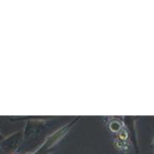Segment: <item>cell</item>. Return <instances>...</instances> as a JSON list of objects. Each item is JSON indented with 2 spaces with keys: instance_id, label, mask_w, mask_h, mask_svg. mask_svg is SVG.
Segmentation results:
<instances>
[{
  "instance_id": "cell-3",
  "label": "cell",
  "mask_w": 154,
  "mask_h": 154,
  "mask_svg": "<svg viewBox=\"0 0 154 154\" xmlns=\"http://www.w3.org/2000/svg\"><path fill=\"white\" fill-rule=\"evenodd\" d=\"M114 146L116 147V150H118L121 152H127L131 147H133L132 143L129 142H124L122 140H120L119 138H116L114 140Z\"/></svg>"
},
{
  "instance_id": "cell-4",
  "label": "cell",
  "mask_w": 154,
  "mask_h": 154,
  "mask_svg": "<svg viewBox=\"0 0 154 154\" xmlns=\"http://www.w3.org/2000/svg\"><path fill=\"white\" fill-rule=\"evenodd\" d=\"M152 152H154V134L153 137H152Z\"/></svg>"
},
{
  "instance_id": "cell-2",
  "label": "cell",
  "mask_w": 154,
  "mask_h": 154,
  "mask_svg": "<svg viewBox=\"0 0 154 154\" xmlns=\"http://www.w3.org/2000/svg\"><path fill=\"white\" fill-rule=\"evenodd\" d=\"M110 121L107 122V125L109 130L114 133V134H119V132L124 128V123L121 118H117V117H111L109 118Z\"/></svg>"
},
{
  "instance_id": "cell-1",
  "label": "cell",
  "mask_w": 154,
  "mask_h": 154,
  "mask_svg": "<svg viewBox=\"0 0 154 154\" xmlns=\"http://www.w3.org/2000/svg\"><path fill=\"white\" fill-rule=\"evenodd\" d=\"M138 119H139L138 117H134V116H123L122 117L124 125L129 133L131 143L134 149L135 150L136 154L139 153L138 134H137V130H136V121Z\"/></svg>"
}]
</instances>
